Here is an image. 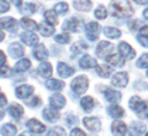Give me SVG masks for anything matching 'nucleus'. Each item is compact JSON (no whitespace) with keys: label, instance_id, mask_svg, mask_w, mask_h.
Listing matches in <instances>:
<instances>
[{"label":"nucleus","instance_id":"nucleus-1","mask_svg":"<svg viewBox=\"0 0 148 136\" xmlns=\"http://www.w3.org/2000/svg\"><path fill=\"white\" fill-rule=\"evenodd\" d=\"M111 14L115 17H130L134 14L131 4L128 0H114L111 3Z\"/></svg>","mask_w":148,"mask_h":136},{"label":"nucleus","instance_id":"nucleus-2","mask_svg":"<svg viewBox=\"0 0 148 136\" xmlns=\"http://www.w3.org/2000/svg\"><path fill=\"white\" fill-rule=\"evenodd\" d=\"M130 107L136 112V115L140 119H147L148 117V102L141 100L139 96H134V98L130 99Z\"/></svg>","mask_w":148,"mask_h":136},{"label":"nucleus","instance_id":"nucleus-3","mask_svg":"<svg viewBox=\"0 0 148 136\" xmlns=\"http://www.w3.org/2000/svg\"><path fill=\"white\" fill-rule=\"evenodd\" d=\"M71 87H72L73 92L77 93V95H82L87 91L88 88V79L86 76H77L76 79H73V82L71 83Z\"/></svg>","mask_w":148,"mask_h":136},{"label":"nucleus","instance_id":"nucleus-4","mask_svg":"<svg viewBox=\"0 0 148 136\" xmlns=\"http://www.w3.org/2000/svg\"><path fill=\"white\" fill-rule=\"evenodd\" d=\"M119 52H120L121 56H123L124 59H127V60L134 59L135 55H136V52H135L134 48L128 44V43H125V41H121L120 44H119Z\"/></svg>","mask_w":148,"mask_h":136},{"label":"nucleus","instance_id":"nucleus-5","mask_svg":"<svg viewBox=\"0 0 148 136\" xmlns=\"http://www.w3.org/2000/svg\"><path fill=\"white\" fill-rule=\"evenodd\" d=\"M99 24L95 23V21H91V23L87 24V27H86V35H87V38L90 39L91 41H95L97 38H99Z\"/></svg>","mask_w":148,"mask_h":136},{"label":"nucleus","instance_id":"nucleus-6","mask_svg":"<svg viewBox=\"0 0 148 136\" xmlns=\"http://www.w3.org/2000/svg\"><path fill=\"white\" fill-rule=\"evenodd\" d=\"M127 83H128V75L125 72H117V73L114 75V78H112V85L119 87V88L125 87Z\"/></svg>","mask_w":148,"mask_h":136},{"label":"nucleus","instance_id":"nucleus-7","mask_svg":"<svg viewBox=\"0 0 148 136\" xmlns=\"http://www.w3.org/2000/svg\"><path fill=\"white\" fill-rule=\"evenodd\" d=\"M144 132H145V124H143L140 122H134L131 124V127H130V131H128L130 136H141Z\"/></svg>","mask_w":148,"mask_h":136},{"label":"nucleus","instance_id":"nucleus-8","mask_svg":"<svg viewBox=\"0 0 148 136\" xmlns=\"http://www.w3.org/2000/svg\"><path fill=\"white\" fill-rule=\"evenodd\" d=\"M83 124L87 127V128L90 129V131H93V132H96L99 131L101 124H100V120L97 117H84L83 120Z\"/></svg>","mask_w":148,"mask_h":136},{"label":"nucleus","instance_id":"nucleus-9","mask_svg":"<svg viewBox=\"0 0 148 136\" xmlns=\"http://www.w3.org/2000/svg\"><path fill=\"white\" fill-rule=\"evenodd\" d=\"M8 51H10L11 58L17 59V58H21L24 55V48L20 43H12V44L8 47Z\"/></svg>","mask_w":148,"mask_h":136},{"label":"nucleus","instance_id":"nucleus-10","mask_svg":"<svg viewBox=\"0 0 148 136\" xmlns=\"http://www.w3.org/2000/svg\"><path fill=\"white\" fill-rule=\"evenodd\" d=\"M27 127L31 129V132H35V133H43L45 131V126L44 124H41V123L36 119H29L28 120Z\"/></svg>","mask_w":148,"mask_h":136},{"label":"nucleus","instance_id":"nucleus-11","mask_svg":"<svg viewBox=\"0 0 148 136\" xmlns=\"http://www.w3.org/2000/svg\"><path fill=\"white\" fill-rule=\"evenodd\" d=\"M80 27H82V23H80L79 19H76V17H71L68 20L66 21L64 24V30L66 31H71V32H77L80 31Z\"/></svg>","mask_w":148,"mask_h":136},{"label":"nucleus","instance_id":"nucleus-12","mask_svg":"<svg viewBox=\"0 0 148 136\" xmlns=\"http://www.w3.org/2000/svg\"><path fill=\"white\" fill-rule=\"evenodd\" d=\"M49 103H51L52 108H56V109H60L63 107L66 106V98L60 93H56V95H52L51 99H49Z\"/></svg>","mask_w":148,"mask_h":136},{"label":"nucleus","instance_id":"nucleus-13","mask_svg":"<svg viewBox=\"0 0 148 136\" xmlns=\"http://www.w3.org/2000/svg\"><path fill=\"white\" fill-rule=\"evenodd\" d=\"M112 133L114 136H125L127 133V126L123 122H114L112 123Z\"/></svg>","mask_w":148,"mask_h":136},{"label":"nucleus","instance_id":"nucleus-14","mask_svg":"<svg viewBox=\"0 0 148 136\" xmlns=\"http://www.w3.org/2000/svg\"><path fill=\"white\" fill-rule=\"evenodd\" d=\"M20 39H21V41H24L27 45H38V41H39V38L34 32H31V31L21 34Z\"/></svg>","mask_w":148,"mask_h":136},{"label":"nucleus","instance_id":"nucleus-15","mask_svg":"<svg viewBox=\"0 0 148 136\" xmlns=\"http://www.w3.org/2000/svg\"><path fill=\"white\" fill-rule=\"evenodd\" d=\"M104 96H106V99L111 103H117V102H120V99H121L120 92L115 91V89H112V88H106L104 89Z\"/></svg>","mask_w":148,"mask_h":136},{"label":"nucleus","instance_id":"nucleus-16","mask_svg":"<svg viewBox=\"0 0 148 136\" xmlns=\"http://www.w3.org/2000/svg\"><path fill=\"white\" fill-rule=\"evenodd\" d=\"M32 92H34V88H32L31 85L23 84V85H20V87L16 88V96L19 99H27Z\"/></svg>","mask_w":148,"mask_h":136},{"label":"nucleus","instance_id":"nucleus-17","mask_svg":"<svg viewBox=\"0 0 148 136\" xmlns=\"http://www.w3.org/2000/svg\"><path fill=\"white\" fill-rule=\"evenodd\" d=\"M38 73L41 78H49L52 75V65L47 61L40 63V65L38 67Z\"/></svg>","mask_w":148,"mask_h":136},{"label":"nucleus","instance_id":"nucleus-18","mask_svg":"<svg viewBox=\"0 0 148 136\" xmlns=\"http://www.w3.org/2000/svg\"><path fill=\"white\" fill-rule=\"evenodd\" d=\"M58 72H59V75L62 76V78H69V76L75 72V69H73L72 67H69L68 64H66V63H59Z\"/></svg>","mask_w":148,"mask_h":136},{"label":"nucleus","instance_id":"nucleus-19","mask_svg":"<svg viewBox=\"0 0 148 136\" xmlns=\"http://www.w3.org/2000/svg\"><path fill=\"white\" fill-rule=\"evenodd\" d=\"M96 65H97L96 60H95L92 56H90V55H84V56L80 59V67L84 68V69L93 68V67H96Z\"/></svg>","mask_w":148,"mask_h":136},{"label":"nucleus","instance_id":"nucleus-20","mask_svg":"<svg viewBox=\"0 0 148 136\" xmlns=\"http://www.w3.org/2000/svg\"><path fill=\"white\" fill-rule=\"evenodd\" d=\"M34 56L38 59V60L44 61L45 59L48 58V52H47V49H45V47L43 44H38L36 48L34 49Z\"/></svg>","mask_w":148,"mask_h":136},{"label":"nucleus","instance_id":"nucleus-21","mask_svg":"<svg viewBox=\"0 0 148 136\" xmlns=\"http://www.w3.org/2000/svg\"><path fill=\"white\" fill-rule=\"evenodd\" d=\"M107 63H110L111 65H114V67H121L124 64V58L121 55H116V54H112L110 56L106 58Z\"/></svg>","mask_w":148,"mask_h":136},{"label":"nucleus","instance_id":"nucleus-22","mask_svg":"<svg viewBox=\"0 0 148 136\" xmlns=\"http://www.w3.org/2000/svg\"><path fill=\"white\" fill-rule=\"evenodd\" d=\"M107 49H112V45H111L110 41H100L99 45H97L96 48V55L99 56V58H106V52H107Z\"/></svg>","mask_w":148,"mask_h":136},{"label":"nucleus","instance_id":"nucleus-23","mask_svg":"<svg viewBox=\"0 0 148 136\" xmlns=\"http://www.w3.org/2000/svg\"><path fill=\"white\" fill-rule=\"evenodd\" d=\"M73 7L77 11H90L92 3L91 0H73Z\"/></svg>","mask_w":148,"mask_h":136},{"label":"nucleus","instance_id":"nucleus-24","mask_svg":"<svg viewBox=\"0 0 148 136\" xmlns=\"http://www.w3.org/2000/svg\"><path fill=\"white\" fill-rule=\"evenodd\" d=\"M16 27V20L14 17H3L0 19V28L1 30H14Z\"/></svg>","mask_w":148,"mask_h":136},{"label":"nucleus","instance_id":"nucleus-25","mask_svg":"<svg viewBox=\"0 0 148 136\" xmlns=\"http://www.w3.org/2000/svg\"><path fill=\"white\" fill-rule=\"evenodd\" d=\"M8 112H10V115L12 116V117L19 119V117H21V115H23V112H24V109H23V107L21 106H19V104H16V103H14V104H11L10 106Z\"/></svg>","mask_w":148,"mask_h":136},{"label":"nucleus","instance_id":"nucleus-26","mask_svg":"<svg viewBox=\"0 0 148 136\" xmlns=\"http://www.w3.org/2000/svg\"><path fill=\"white\" fill-rule=\"evenodd\" d=\"M43 116H44L45 120H48V122H51V123L59 120V117H60L58 111H55V109H52V108H45L44 111H43Z\"/></svg>","mask_w":148,"mask_h":136},{"label":"nucleus","instance_id":"nucleus-27","mask_svg":"<svg viewBox=\"0 0 148 136\" xmlns=\"http://www.w3.org/2000/svg\"><path fill=\"white\" fill-rule=\"evenodd\" d=\"M45 87L52 91H60V89L64 88V83L60 82V80H56V79H49L48 82L45 83Z\"/></svg>","mask_w":148,"mask_h":136},{"label":"nucleus","instance_id":"nucleus-28","mask_svg":"<svg viewBox=\"0 0 148 136\" xmlns=\"http://www.w3.org/2000/svg\"><path fill=\"white\" fill-rule=\"evenodd\" d=\"M31 68V61L28 59H23V60H19L15 65V72H24L28 71Z\"/></svg>","mask_w":148,"mask_h":136},{"label":"nucleus","instance_id":"nucleus-29","mask_svg":"<svg viewBox=\"0 0 148 136\" xmlns=\"http://www.w3.org/2000/svg\"><path fill=\"white\" fill-rule=\"evenodd\" d=\"M82 107L84 111H87V112H90L91 109L93 108V106H95V100H93L91 96H84V98L82 99Z\"/></svg>","mask_w":148,"mask_h":136},{"label":"nucleus","instance_id":"nucleus-30","mask_svg":"<svg viewBox=\"0 0 148 136\" xmlns=\"http://www.w3.org/2000/svg\"><path fill=\"white\" fill-rule=\"evenodd\" d=\"M104 35L110 39H117L121 36V32L117 28H114V27H106L104 28Z\"/></svg>","mask_w":148,"mask_h":136},{"label":"nucleus","instance_id":"nucleus-31","mask_svg":"<svg viewBox=\"0 0 148 136\" xmlns=\"http://www.w3.org/2000/svg\"><path fill=\"white\" fill-rule=\"evenodd\" d=\"M20 23H21V27L25 28V30H28V31H35L36 28H38L36 21L31 20V19H28V17H23Z\"/></svg>","mask_w":148,"mask_h":136},{"label":"nucleus","instance_id":"nucleus-32","mask_svg":"<svg viewBox=\"0 0 148 136\" xmlns=\"http://www.w3.org/2000/svg\"><path fill=\"white\" fill-rule=\"evenodd\" d=\"M108 113L115 119H119V117H121L124 115V109L120 106H111L108 108Z\"/></svg>","mask_w":148,"mask_h":136},{"label":"nucleus","instance_id":"nucleus-33","mask_svg":"<svg viewBox=\"0 0 148 136\" xmlns=\"http://www.w3.org/2000/svg\"><path fill=\"white\" fill-rule=\"evenodd\" d=\"M0 132L3 136H15L16 135V127L12 126V124H5V126L1 127Z\"/></svg>","mask_w":148,"mask_h":136},{"label":"nucleus","instance_id":"nucleus-34","mask_svg":"<svg viewBox=\"0 0 148 136\" xmlns=\"http://www.w3.org/2000/svg\"><path fill=\"white\" fill-rule=\"evenodd\" d=\"M88 48V45L86 44V43H83V41H76L75 44L72 45V48H71V51H72L73 55H77L80 54V52H83L84 49H87Z\"/></svg>","mask_w":148,"mask_h":136},{"label":"nucleus","instance_id":"nucleus-35","mask_svg":"<svg viewBox=\"0 0 148 136\" xmlns=\"http://www.w3.org/2000/svg\"><path fill=\"white\" fill-rule=\"evenodd\" d=\"M96 72L99 73V76H101V78H108V76L111 75V68L107 67L106 64L96 65Z\"/></svg>","mask_w":148,"mask_h":136},{"label":"nucleus","instance_id":"nucleus-36","mask_svg":"<svg viewBox=\"0 0 148 136\" xmlns=\"http://www.w3.org/2000/svg\"><path fill=\"white\" fill-rule=\"evenodd\" d=\"M40 34L43 35V36H47V38H48V36H51L52 34H53V27H52V24H49V25H47V24H40Z\"/></svg>","mask_w":148,"mask_h":136},{"label":"nucleus","instance_id":"nucleus-37","mask_svg":"<svg viewBox=\"0 0 148 136\" xmlns=\"http://www.w3.org/2000/svg\"><path fill=\"white\" fill-rule=\"evenodd\" d=\"M44 17H45V20L48 21V24H52V25L58 24L56 12H53V11H45V12H44Z\"/></svg>","mask_w":148,"mask_h":136},{"label":"nucleus","instance_id":"nucleus-38","mask_svg":"<svg viewBox=\"0 0 148 136\" xmlns=\"http://www.w3.org/2000/svg\"><path fill=\"white\" fill-rule=\"evenodd\" d=\"M53 10H55V12L59 15H66L67 12H68V4L67 3H58L55 7H53Z\"/></svg>","mask_w":148,"mask_h":136},{"label":"nucleus","instance_id":"nucleus-39","mask_svg":"<svg viewBox=\"0 0 148 136\" xmlns=\"http://www.w3.org/2000/svg\"><path fill=\"white\" fill-rule=\"evenodd\" d=\"M55 40L58 41V43H60V44H67V43L71 40V36H69L68 32H63V34H60V35H56Z\"/></svg>","mask_w":148,"mask_h":136},{"label":"nucleus","instance_id":"nucleus-40","mask_svg":"<svg viewBox=\"0 0 148 136\" xmlns=\"http://www.w3.org/2000/svg\"><path fill=\"white\" fill-rule=\"evenodd\" d=\"M35 11H36L35 4L27 3V4H24V7L21 8V14H23V15H31V14H34Z\"/></svg>","mask_w":148,"mask_h":136},{"label":"nucleus","instance_id":"nucleus-41","mask_svg":"<svg viewBox=\"0 0 148 136\" xmlns=\"http://www.w3.org/2000/svg\"><path fill=\"white\" fill-rule=\"evenodd\" d=\"M95 17H96V19H99V20L106 19V17H107V10H106V7L100 5V7L95 11Z\"/></svg>","mask_w":148,"mask_h":136},{"label":"nucleus","instance_id":"nucleus-42","mask_svg":"<svg viewBox=\"0 0 148 136\" xmlns=\"http://www.w3.org/2000/svg\"><path fill=\"white\" fill-rule=\"evenodd\" d=\"M136 65H138L139 68H147L148 67V54L141 55L140 59H139L138 63H136Z\"/></svg>","mask_w":148,"mask_h":136},{"label":"nucleus","instance_id":"nucleus-43","mask_svg":"<svg viewBox=\"0 0 148 136\" xmlns=\"http://www.w3.org/2000/svg\"><path fill=\"white\" fill-rule=\"evenodd\" d=\"M49 136H66V131L62 127H53L48 133Z\"/></svg>","mask_w":148,"mask_h":136},{"label":"nucleus","instance_id":"nucleus-44","mask_svg":"<svg viewBox=\"0 0 148 136\" xmlns=\"http://www.w3.org/2000/svg\"><path fill=\"white\" fill-rule=\"evenodd\" d=\"M11 75V68L8 65H0V78H8Z\"/></svg>","mask_w":148,"mask_h":136},{"label":"nucleus","instance_id":"nucleus-45","mask_svg":"<svg viewBox=\"0 0 148 136\" xmlns=\"http://www.w3.org/2000/svg\"><path fill=\"white\" fill-rule=\"evenodd\" d=\"M138 41L140 43L141 45H143V47H147V48H148V36L139 34V35H138Z\"/></svg>","mask_w":148,"mask_h":136},{"label":"nucleus","instance_id":"nucleus-46","mask_svg":"<svg viewBox=\"0 0 148 136\" xmlns=\"http://www.w3.org/2000/svg\"><path fill=\"white\" fill-rule=\"evenodd\" d=\"M10 10V3L7 0H0V12H7Z\"/></svg>","mask_w":148,"mask_h":136},{"label":"nucleus","instance_id":"nucleus-47","mask_svg":"<svg viewBox=\"0 0 148 136\" xmlns=\"http://www.w3.org/2000/svg\"><path fill=\"white\" fill-rule=\"evenodd\" d=\"M71 136H86V133L79 128H73L72 131H71Z\"/></svg>","mask_w":148,"mask_h":136},{"label":"nucleus","instance_id":"nucleus-48","mask_svg":"<svg viewBox=\"0 0 148 136\" xmlns=\"http://www.w3.org/2000/svg\"><path fill=\"white\" fill-rule=\"evenodd\" d=\"M40 103H41V100H40V99H39L38 96H35V98L32 99L31 102H29V106H31V107H36V106H39Z\"/></svg>","mask_w":148,"mask_h":136},{"label":"nucleus","instance_id":"nucleus-49","mask_svg":"<svg viewBox=\"0 0 148 136\" xmlns=\"http://www.w3.org/2000/svg\"><path fill=\"white\" fill-rule=\"evenodd\" d=\"M4 106H7V98L3 93H0V107H4Z\"/></svg>","mask_w":148,"mask_h":136},{"label":"nucleus","instance_id":"nucleus-50","mask_svg":"<svg viewBox=\"0 0 148 136\" xmlns=\"http://www.w3.org/2000/svg\"><path fill=\"white\" fill-rule=\"evenodd\" d=\"M5 55H4V52L3 51H0V65H3L4 63H5Z\"/></svg>","mask_w":148,"mask_h":136},{"label":"nucleus","instance_id":"nucleus-51","mask_svg":"<svg viewBox=\"0 0 148 136\" xmlns=\"http://www.w3.org/2000/svg\"><path fill=\"white\" fill-rule=\"evenodd\" d=\"M140 34H141V35H145V36H148V25H144V27H141Z\"/></svg>","mask_w":148,"mask_h":136},{"label":"nucleus","instance_id":"nucleus-52","mask_svg":"<svg viewBox=\"0 0 148 136\" xmlns=\"http://www.w3.org/2000/svg\"><path fill=\"white\" fill-rule=\"evenodd\" d=\"M68 123H69V124H72V123L75 124V123H76V117H75V116H68Z\"/></svg>","mask_w":148,"mask_h":136},{"label":"nucleus","instance_id":"nucleus-53","mask_svg":"<svg viewBox=\"0 0 148 136\" xmlns=\"http://www.w3.org/2000/svg\"><path fill=\"white\" fill-rule=\"evenodd\" d=\"M11 1H12L16 7H20V5H21V0H11Z\"/></svg>","mask_w":148,"mask_h":136},{"label":"nucleus","instance_id":"nucleus-54","mask_svg":"<svg viewBox=\"0 0 148 136\" xmlns=\"http://www.w3.org/2000/svg\"><path fill=\"white\" fill-rule=\"evenodd\" d=\"M138 4H148V0H134Z\"/></svg>","mask_w":148,"mask_h":136},{"label":"nucleus","instance_id":"nucleus-55","mask_svg":"<svg viewBox=\"0 0 148 136\" xmlns=\"http://www.w3.org/2000/svg\"><path fill=\"white\" fill-rule=\"evenodd\" d=\"M143 16H144L145 19H147V20H148V8L144 11V12H143Z\"/></svg>","mask_w":148,"mask_h":136},{"label":"nucleus","instance_id":"nucleus-56","mask_svg":"<svg viewBox=\"0 0 148 136\" xmlns=\"http://www.w3.org/2000/svg\"><path fill=\"white\" fill-rule=\"evenodd\" d=\"M4 39V34H3V31H0V41Z\"/></svg>","mask_w":148,"mask_h":136},{"label":"nucleus","instance_id":"nucleus-57","mask_svg":"<svg viewBox=\"0 0 148 136\" xmlns=\"http://www.w3.org/2000/svg\"><path fill=\"white\" fill-rule=\"evenodd\" d=\"M3 117H4V112H3V111H1V109H0V120L3 119Z\"/></svg>","mask_w":148,"mask_h":136},{"label":"nucleus","instance_id":"nucleus-58","mask_svg":"<svg viewBox=\"0 0 148 136\" xmlns=\"http://www.w3.org/2000/svg\"><path fill=\"white\" fill-rule=\"evenodd\" d=\"M20 136H31V135H28V133H21Z\"/></svg>","mask_w":148,"mask_h":136},{"label":"nucleus","instance_id":"nucleus-59","mask_svg":"<svg viewBox=\"0 0 148 136\" xmlns=\"http://www.w3.org/2000/svg\"><path fill=\"white\" fill-rule=\"evenodd\" d=\"M145 136H148V132H147V133H145Z\"/></svg>","mask_w":148,"mask_h":136},{"label":"nucleus","instance_id":"nucleus-60","mask_svg":"<svg viewBox=\"0 0 148 136\" xmlns=\"http://www.w3.org/2000/svg\"><path fill=\"white\" fill-rule=\"evenodd\" d=\"M147 76H148V71H147Z\"/></svg>","mask_w":148,"mask_h":136}]
</instances>
